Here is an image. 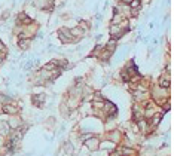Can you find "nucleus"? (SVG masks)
<instances>
[{"label": "nucleus", "instance_id": "1", "mask_svg": "<svg viewBox=\"0 0 174 156\" xmlns=\"http://www.w3.org/2000/svg\"><path fill=\"white\" fill-rule=\"evenodd\" d=\"M3 110H5L6 113H10V114H15V113L18 112V107H15V106H9V104H5V107H3Z\"/></svg>", "mask_w": 174, "mask_h": 156}, {"label": "nucleus", "instance_id": "2", "mask_svg": "<svg viewBox=\"0 0 174 156\" xmlns=\"http://www.w3.org/2000/svg\"><path fill=\"white\" fill-rule=\"evenodd\" d=\"M85 141H86V146H88L89 149H95V147L98 146V141H97L95 138H91L89 141H88V140H85Z\"/></svg>", "mask_w": 174, "mask_h": 156}, {"label": "nucleus", "instance_id": "3", "mask_svg": "<svg viewBox=\"0 0 174 156\" xmlns=\"http://www.w3.org/2000/svg\"><path fill=\"white\" fill-rule=\"evenodd\" d=\"M112 156H119V155H118V153H115V155H112Z\"/></svg>", "mask_w": 174, "mask_h": 156}]
</instances>
